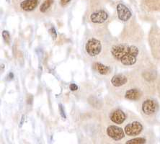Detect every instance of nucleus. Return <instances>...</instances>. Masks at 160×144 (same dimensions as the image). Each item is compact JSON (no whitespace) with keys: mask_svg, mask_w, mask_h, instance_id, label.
Listing matches in <instances>:
<instances>
[{"mask_svg":"<svg viewBox=\"0 0 160 144\" xmlns=\"http://www.w3.org/2000/svg\"><path fill=\"white\" fill-rule=\"evenodd\" d=\"M112 55L115 59L120 61L124 57L128 55H138L139 49L134 46H125V45H117L112 47L111 49Z\"/></svg>","mask_w":160,"mask_h":144,"instance_id":"obj_1","label":"nucleus"},{"mask_svg":"<svg viewBox=\"0 0 160 144\" xmlns=\"http://www.w3.org/2000/svg\"><path fill=\"white\" fill-rule=\"evenodd\" d=\"M101 43L97 39H90L86 45V51L91 56H96L101 51Z\"/></svg>","mask_w":160,"mask_h":144,"instance_id":"obj_2","label":"nucleus"},{"mask_svg":"<svg viewBox=\"0 0 160 144\" xmlns=\"http://www.w3.org/2000/svg\"><path fill=\"white\" fill-rule=\"evenodd\" d=\"M143 130V126L140 123L134 122L128 124L125 127L126 134L128 136H135L139 135Z\"/></svg>","mask_w":160,"mask_h":144,"instance_id":"obj_3","label":"nucleus"},{"mask_svg":"<svg viewBox=\"0 0 160 144\" xmlns=\"http://www.w3.org/2000/svg\"><path fill=\"white\" fill-rule=\"evenodd\" d=\"M117 12L118 18L122 21H127L131 17V12L123 4H118L117 5Z\"/></svg>","mask_w":160,"mask_h":144,"instance_id":"obj_4","label":"nucleus"},{"mask_svg":"<svg viewBox=\"0 0 160 144\" xmlns=\"http://www.w3.org/2000/svg\"><path fill=\"white\" fill-rule=\"evenodd\" d=\"M107 133L112 139L115 140V141H119L124 137L123 131L117 126H110L107 129Z\"/></svg>","mask_w":160,"mask_h":144,"instance_id":"obj_5","label":"nucleus"},{"mask_svg":"<svg viewBox=\"0 0 160 144\" xmlns=\"http://www.w3.org/2000/svg\"><path fill=\"white\" fill-rule=\"evenodd\" d=\"M107 17H108V15H107V12L103 10H100V11L94 12L92 14H91L90 20L94 23H103L107 20Z\"/></svg>","mask_w":160,"mask_h":144,"instance_id":"obj_6","label":"nucleus"},{"mask_svg":"<svg viewBox=\"0 0 160 144\" xmlns=\"http://www.w3.org/2000/svg\"><path fill=\"white\" fill-rule=\"evenodd\" d=\"M157 106L154 101L153 100H146L142 104V110L146 115H151L154 113L157 110Z\"/></svg>","mask_w":160,"mask_h":144,"instance_id":"obj_7","label":"nucleus"},{"mask_svg":"<svg viewBox=\"0 0 160 144\" xmlns=\"http://www.w3.org/2000/svg\"><path fill=\"white\" fill-rule=\"evenodd\" d=\"M40 0H25L20 4V7L25 11H33L38 6Z\"/></svg>","mask_w":160,"mask_h":144,"instance_id":"obj_8","label":"nucleus"},{"mask_svg":"<svg viewBox=\"0 0 160 144\" xmlns=\"http://www.w3.org/2000/svg\"><path fill=\"white\" fill-rule=\"evenodd\" d=\"M111 119L113 123L116 124H121L126 120V115L123 111L117 110L112 112L111 115Z\"/></svg>","mask_w":160,"mask_h":144,"instance_id":"obj_9","label":"nucleus"},{"mask_svg":"<svg viewBox=\"0 0 160 144\" xmlns=\"http://www.w3.org/2000/svg\"><path fill=\"white\" fill-rule=\"evenodd\" d=\"M127 82V78L124 75L122 74H117L112 78L111 83L115 86H121L124 85Z\"/></svg>","mask_w":160,"mask_h":144,"instance_id":"obj_10","label":"nucleus"},{"mask_svg":"<svg viewBox=\"0 0 160 144\" xmlns=\"http://www.w3.org/2000/svg\"><path fill=\"white\" fill-rule=\"evenodd\" d=\"M140 97H141L140 92L136 89L128 90V91L126 92L125 95V97L126 99L131 100H138V99H139Z\"/></svg>","mask_w":160,"mask_h":144,"instance_id":"obj_11","label":"nucleus"},{"mask_svg":"<svg viewBox=\"0 0 160 144\" xmlns=\"http://www.w3.org/2000/svg\"><path fill=\"white\" fill-rule=\"evenodd\" d=\"M95 68L100 74L105 75L109 73L110 69L107 66H105V65L102 64L100 63H97L95 64Z\"/></svg>","mask_w":160,"mask_h":144,"instance_id":"obj_12","label":"nucleus"},{"mask_svg":"<svg viewBox=\"0 0 160 144\" xmlns=\"http://www.w3.org/2000/svg\"><path fill=\"white\" fill-rule=\"evenodd\" d=\"M53 2V0H45L44 2H43L41 6V7H40L41 12H46L47 10L49 9L50 7L52 5Z\"/></svg>","mask_w":160,"mask_h":144,"instance_id":"obj_13","label":"nucleus"},{"mask_svg":"<svg viewBox=\"0 0 160 144\" xmlns=\"http://www.w3.org/2000/svg\"><path fill=\"white\" fill-rule=\"evenodd\" d=\"M146 142V140L143 138H134L132 140H130L126 142L127 144H140V143H144Z\"/></svg>","mask_w":160,"mask_h":144,"instance_id":"obj_14","label":"nucleus"},{"mask_svg":"<svg viewBox=\"0 0 160 144\" xmlns=\"http://www.w3.org/2000/svg\"><path fill=\"white\" fill-rule=\"evenodd\" d=\"M2 36H3L4 40H5L7 43H9L10 39V36L9 32H8L7 31H4L2 33Z\"/></svg>","mask_w":160,"mask_h":144,"instance_id":"obj_15","label":"nucleus"},{"mask_svg":"<svg viewBox=\"0 0 160 144\" xmlns=\"http://www.w3.org/2000/svg\"><path fill=\"white\" fill-rule=\"evenodd\" d=\"M59 111H60V114H61L62 118H66V115H65V113H64V108L61 104H59Z\"/></svg>","mask_w":160,"mask_h":144,"instance_id":"obj_16","label":"nucleus"},{"mask_svg":"<svg viewBox=\"0 0 160 144\" xmlns=\"http://www.w3.org/2000/svg\"><path fill=\"white\" fill-rule=\"evenodd\" d=\"M50 33L51 34V36H52V37H53V38L55 39L57 38V32H56V30H55V29L54 28H51V30H50Z\"/></svg>","mask_w":160,"mask_h":144,"instance_id":"obj_17","label":"nucleus"},{"mask_svg":"<svg viewBox=\"0 0 160 144\" xmlns=\"http://www.w3.org/2000/svg\"><path fill=\"white\" fill-rule=\"evenodd\" d=\"M69 88H70V89L72 90V91H76V90L78 89V86H76V84H71L70 86H69Z\"/></svg>","mask_w":160,"mask_h":144,"instance_id":"obj_18","label":"nucleus"},{"mask_svg":"<svg viewBox=\"0 0 160 144\" xmlns=\"http://www.w3.org/2000/svg\"><path fill=\"white\" fill-rule=\"evenodd\" d=\"M71 0H61V4L62 6H65L67 5L68 3L70 2Z\"/></svg>","mask_w":160,"mask_h":144,"instance_id":"obj_19","label":"nucleus"}]
</instances>
